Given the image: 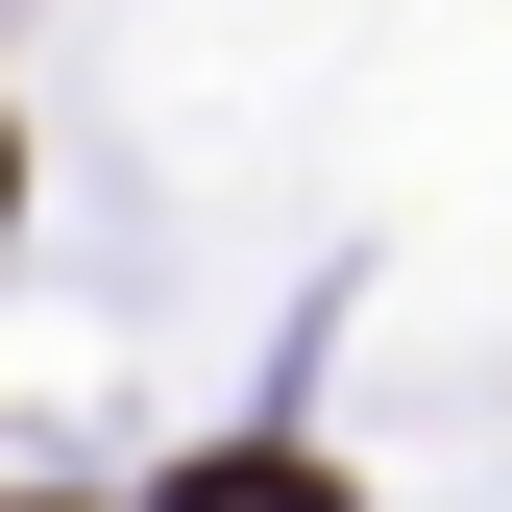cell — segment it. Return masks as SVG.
I'll use <instances>...</instances> for the list:
<instances>
[{
    "label": "cell",
    "mask_w": 512,
    "mask_h": 512,
    "mask_svg": "<svg viewBox=\"0 0 512 512\" xmlns=\"http://www.w3.org/2000/svg\"><path fill=\"white\" fill-rule=\"evenodd\" d=\"M171 512H342V464H293V439H220V464H171Z\"/></svg>",
    "instance_id": "obj_1"
}]
</instances>
